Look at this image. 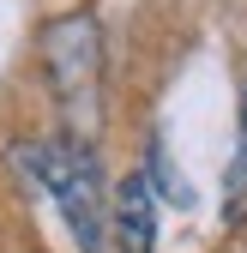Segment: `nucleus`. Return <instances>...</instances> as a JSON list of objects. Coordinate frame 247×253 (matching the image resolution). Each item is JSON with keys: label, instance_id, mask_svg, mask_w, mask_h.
I'll return each mask as SVG.
<instances>
[{"label": "nucleus", "instance_id": "nucleus-1", "mask_svg": "<svg viewBox=\"0 0 247 253\" xmlns=\"http://www.w3.org/2000/svg\"><path fill=\"white\" fill-rule=\"evenodd\" d=\"M6 163L24 187L54 199L79 253H109V199H103L97 151H73V145H54V139H12Z\"/></svg>", "mask_w": 247, "mask_h": 253}, {"label": "nucleus", "instance_id": "nucleus-2", "mask_svg": "<svg viewBox=\"0 0 247 253\" xmlns=\"http://www.w3.org/2000/svg\"><path fill=\"white\" fill-rule=\"evenodd\" d=\"M42 73L54 90L73 151H97L103 133V24L90 12H60L42 24Z\"/></svg>", "mask_w": 247, "mask_h": 253}, {"label": "nucleus", "instance_id": "nucleus-3", "mask_svg": "<svg viewBox=\"0 0 247 253\" xmlns=\"http://www.w3.org/2000/svg\"><path fill=\"white\" fill-rule=\"evenodd\" d=\"M109 229H115V247L121 253H157V193H151V175H127L115 187V217H109Z\"/></svg>", "mask_w": 247, "mask_h": 253}, {"label": "nucleus", "instance_id": "nucleus-4", "mask_svg": "<svg viewBox=\"0 0 247 253\" xmlns=\"http://www.w3.org/2000/svg\"><path fill=\"white\" fill-rule=\"evenodd\" d=\"M241 145H247V126H241Z\"/></svg>", "mask_w": 247, "mask_h": 253}]
</instances>
